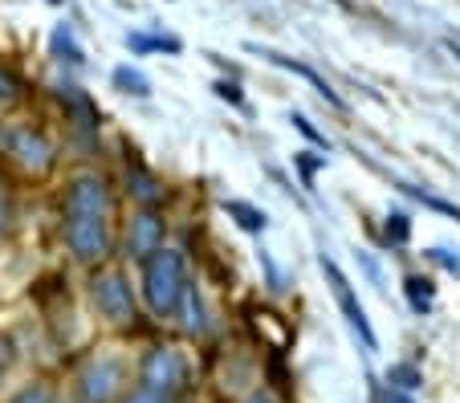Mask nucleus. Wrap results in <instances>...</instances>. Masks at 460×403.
I'll use <instances>...</instances> for the list:
<instances>
[{"label":"nucleus","instance_id":"f257e3e1","mask_svg":"<svg viewBox=\"0 0 460 403\" xmlns=\"http://www.w3.org/2000/svg\"><path fill=\"white\" fill-rule=\"evenodd\" d=\"M114 204L102 176H78L66 192V245L78 261L94 265L111 257Z\"/></svg>","mask_w":460,"mask_h":403},{"label":"nucleus","instance_id":"1a4fd4ad","mask_svg":"<svg viewBox=\"0 0 460 403\" xmlns=\"http://www.w3.org/2000/svg\"><path fill=\"white\" fill-rule=\"evenodd\" d=\"M127 184H130V196H135L143 208H155V204L164 200V184L151 176L139 159H127Z\"/></svg>","mask_w":460,"mask_h":403},{"label":"nucleus","instance_id":"aec40b11","mask_svg":"<svg viewBox=\"0 0 460 403\" xmlns=\"http://www.w3.org/2000/svg\"><path fill=\"white\" fill-rule=\"evenodd\" d=\"M408 241V216H387V241Z\"/></svg>","mask_w":460,"mask_h":403},{"label":"nucleus","instance_id":"dca6fc26","mask_svg":"<svg viewBox=\"0 0 460 403\" xmlns=\"http://www.w3.org/2000/svg\"><path fill=\"white\" fill-rule=\"evenodd\" d=\"M408 298L416 310H428V298H432V281L428 277H408Z\"/></svg>","mask_w":460,"mask_h":403},{"label":"nucleus","instance_id":"423d86ee","mask_svg":"<svg viewBox=\"0 0 460 403\" xmlns=\"http://www.w3.org/2000/svg\"><path fill=\"white\" fill-rule=\"evenodd\" d=\"M90 298H94L98 314L111 326H130L139 318L135 310V293H130V281L122 277L119 269H102L94 281H90Z\"/></svg>","mask_w":460,"mask_h":403},{"label":"nucleus","instance_id":"20e7f679","mask_svg":"<svg viewBox=\"0 0 460 403\" xmlns=\"http://www.w3.org/2000/svg\"><path fill=\"white\" fill-rule=\"evenodd\" d=\"M188 375H191V367L180 346H155V351H147V359H143V367H139L143 391L172 395V399L188 387Z\"/></svg>","mask_w":460,"mask_h":403},{"label":"nucleus","instance_id":"ddd939ff","mask_svg":"<svg viewBox=\"0 0 460 403\" xmlns=\"http://www.w3.org/2000/svg\"><path fill=\"white\" fill-rule=\"evenodd\" d=\"M127 45L135 53H143V49H180V41H175V37H147V33H135V37H127Z\"/></svg>","mask_w":460,"mask_h":403},{"label":"nucleus","instance_id":"4be33fe9","mask_svg":"<svg viewBox=\"0 0 460 403\" xmlns=\"http://www.w3.org/2000/svg\"><path fill=\"white\" fill-rule=\"evenodd\" d=\"M294 123H297V131H302V135H310V139H314V143H322V147H326V139H322V135H318V131H314V127H310V123H305L302 114H294Z\"/></svg>","mask_w":460,"mask_h":403},{"label":"nucleus","instance_id":"6e6552de","mask_svg":"<svg viewBox=\"0 0 460 403\" xmlns=\"http://www.w3.org/2000/svg\"><path fill=\"white\" fill-rule=\"evenodd\" d=\"M155 249H164V220H159L151 208H143L139 216L130 220L127 253H130V257H143V261H147Z\"/></svg>","mask_w":460,"mask_h":403},{"label":"nucleus","instance_id":"7ed1b4c3","mask_svg":"<svg viewBox=\"0 0 460 403\" xmlns=\"http://www.w3.org/2000/svg\"><path fill=\"white\" fill-rule=\"evenodd\" d=\"M130 367L119 355H98L78 371V399L82 403H122L127 399Z\"/></svg>","mask_w":460,"mask_h":403},{"label":"nucleus","instance_id":"b1692460","mask_svg":"<svg viewBox=\"0 0 460 403\" xmlns=\"http://www.w3.org/2000/svg\"><path fill=\"white\" fill-rule=\"evenodd\" d=\"M244 403H278V399H273L270 391H252V395H249V399H244Z\"/></svg>","mask_w":460,"mask_h":403},{"label":"nucleus","instance_id":"f03ea898","mask_svg":"<svg viewBox=\"0 0 460 403\" xmlns=\"http://www.w3.org/2000/svg\"><path fill=\"white\" fill-rule=\"evenodd\" d=\"M188 261H183L180 249H155V253L143 261V298H147L151 314L155 318H175L183 310L188 298Z\"/></svg>","mask_w":460,"mask_h":403},{"label":"nucleus","instance_id":"9d476101","mask_svg":"<svg viewBox=\"0 0 460 403\" xmlns=\"http://www.w3.org/2000/svg\"><path fill=\"white\" fill-rule=\"evenodd\" d=\"M111 78H114V86H119L122 94H139V98H147V94H151L147 74L135 70V66H119V70H114Z\"/></svg>","mask_w":460,"mask_h":403},{"label":"nucleus","instance_id":"4468645a","mask_svg":"<svg viewBox=\"0 0 460 403\" xmlns=\"http://www.w3.org/2000/svg\"><path fill=\"white\" fill-rule=\"evenodd\" d=\"M53 53H70L66 62L82 66V49H78V45H74V33H70V25H61L58 33H53Z\"/></svg>","mask_w":460,"mask_h":403},{"label":"nucleus","instance_id":"f3484780","mask_svg":"<svg viewBox=\"0 0 460 403\" xmlns=\"http://www.w3.org/2000/svg\"><path fill=\"white\" fill-rule=\"evenodd\" d=\"M21 94V82L17 74L9 70V66H0V102H13V98Z\"/></svg>","mask_w":460,"mask_h":403},{"label":"nucleus","instance_id":"412c9836","mask_svg":"<svg viewBox=\"0 0 460 403\" xmlns=\"http://www.w3.org/2000/svg\"><path fill=\"white\" fill-rule=\"evenodd\" d=\"M9 216H13V204H9V192L0 188V232L9 228Z\"/></svg>","mask_w":460,"mask_h":403},{"label":"nucleus","instance_id":"9b49d317","mask_svg":"<svg viewBox=\"0 0 460 403\" xmlns=\"http://www.w3.org/2000/svg\"><path fill=\"white\" fill-rule=\"evenodd\" d=\"M225 212L228 216H236V224L244 228V232H265V212H257L252 204H241V200H225Z\"/></svg>","mask_w":460,"mask_h":403},{"label":"nucleus","instance_id":"39448f33","mask_svg":"<svg viewBox=\"0 0 460 403\" xmlns=\"http://www.w3.org/2000/svg\"><path fill=\"white\" fill-rule=\"evenodd\" d=\"M322 273H326V281H331L334 302H339V310H342V318H347V326L355 330V338L363 342V351L375 355V351H379V338H375L371 322H367V310H363V302H358V293H355V285H350V277L339 269V261H334V257H326V253H322Z\"/></svg>","mask_w":460,"mask_h":403},{"label":"nucleus","instance_id":"5701e85b","mask_svg":"<svg viewBox=\"0 0 460 403\" xmlns=\"http://www.w3.org/2000/svg\"><path fill=\"white\" fill-rule=\"evenodd\" d=\"M220 94H225V98H233V102H241V86H228V82H220Z\"/></svg>","mask_w":460,"mask_h":403},{"label":"nucleus","instance_id":"2eb2a0df","mask_svg":"<svg viewBox=\"0 0 460 403\" xmlns=\"http://www.w3.org/2000/svg\"><path fill=\"white\" fill-rule=\"evenodd\" d=\"M9 403H53V391H49V383H29Z\"/></svg>","mask_w":460,"mask_h":403},{"label":"nucleus","instance_id":"6ab92c4d","mask_svg":"<svg viewBox=\"0 0 460 403\" xmlns=\"http://www.w3.org/2000/svg\"><path fill=\"white\" fill-rule=\"evenodd\" d=\"M371 403H411V399H408V395H400L391 383H383V387H375V399Z\"/></svg>","mask_w":460,"mask_h":403},{"label":"nucleus","instance_id":"f8f14e48","mask_svg":"<svg viewBox=\"0 0 460 403\" xmlns=\"http://www.w3.org/2000/svg\"><path fill=\"white\" fill-rule=\"evenodd\" d=\"M273 62H278V66H289V70H294V74H302V78H305V82H314V86H318V94H322V98H331V102H334V106H342V98H339V94H334V90H331V82H322V78H318V74H314V70H310V66H297V62H286V57H278V53H273Z\"/></svg>","mask_w":460,"mask_h":403},{"label":"nucleus","instance_id":"0eeeda50","mask_svg":"<svg viewBox=\"0 0 460 403\" xmlns=\"http://www.w3.org/2000/svg\"><path fill=\"white\" fill-rule=\"evenodd\" d=\"M9 155L17 159L25 171H37V176H45L53 163H58V151H53V143L45 139L41 131H33V127H17V131H9Z\"/></svg>","mask_w":460,"mask_h":403},{"label":"nucleus","instance_id":"a211bd4d","mask_svg":"<svg viewBox=\"0 0 460 403\" xmlns=\"http://www.w3.org/2000/svg\"><path fill=\"white\" fill-rule=\"evenodd\" d=\"M122 403H180V399H172V395H155V391H143V387H139V391H130Z\"/></svg>","mask_w":460,"mask_h":403}]
</instances>
